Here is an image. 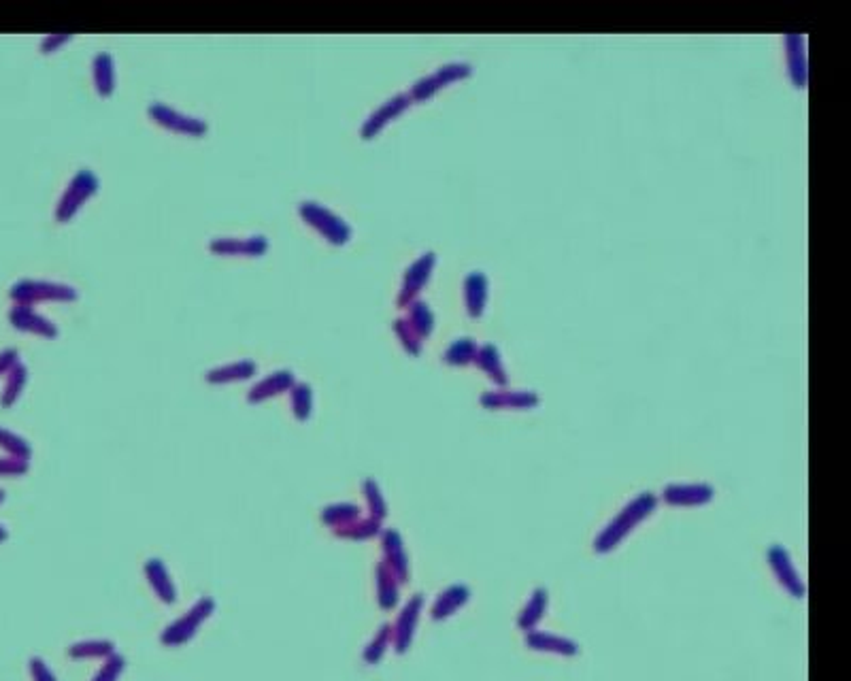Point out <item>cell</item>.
Wrapping results in <instances>:
<instances>
[{"label":"cell","mask_w":851,"mask_h":681,"mask_svg":"<svg viewBox=\"0 0 851 681\" xmlns=\"http://www.w3.org/2000/svg\"><path fill=\"white\" fill-rule=\"evenodd\" d=\"M215 601L211 596H203L192 605L184 616L173 620L165 630L160 632V643L165 648H181V645L190 643L192 638L198 635L203 624L215 613Z\"/></svg>","instance_id":"cell-1"},{"label":"cell","mask_w":851,"mask_h":681,"mask_svg":"<svg viewBox=\"0 0 851 681\" xmlns=\"http://www.w3.org/2000/svg\"><path fill=\"white\" fill-rule=\"evenodd\" d=\"M9 297L20 305L47 303V300H75L77 290L72 286L45 279H20L11 286Z\"/></svg>","instance_id":"cell-2"},{"label":"cell","mask_w":851,"mask_h":681,"mask_svg":"<svg viewBox=\"0 0 851 681\" xmlns=\"http://www.w3.org/2000/svg\"><path fill=\"white\" fill-rule=\"evenodd\" d=\"M96 190H99V177H96L90 168H81V171H77L75 177H72L69 185H66V190L62 192V196H60V201L56 204V220L66 222L69 218H72V215L77 213V209H80Z\"/></svg>","instance_id":"cell-3"},{"label":"cell","mask_w":851,"mask_h":681,"mask_svg":"<svg viewBox=\"0 0 851 681\" xmlns=\"http://www.w3.org/2000/svg\"><path fill=\"white\" fill-rule=\"evenodd\" d=\"M298 211L305 218L307 224L316 228L319 234H324L330 243H343V241H347L349 237L347 224L339 218V215H335L330 209H326L322 203L305 201V203H300Z\"/></svg>","instance_id":"cell-4"},{"label":"cell","mask_w":851,"mask_h":681,"mask_svg":"<svg viewBox=\"0 0 851 681\" xmlns=\"http://www.w3.org/2000/svg\"><path fill=\"white\" fill-rule=\"evenodd\" d=\"M421 609H424V596H411L404 602L396 622L392 624V648H394L396 654H407L409 648H411L421 618Z\"/></svg>","instance_id":"cell-5"},{"label":"cell","mask_w":851,"mask_h":681,"mask_svg":"<svg viewBox=\"0 0 851 681\" xmlns=\"http://www.w3.org/2000/svg\"><path fill=\"white\" fill-rule=\"evenodd\" d=\"M147 111L160 126H165V128L173 132H181V135H204L209 128L203 118L181 113L177 109H173V107L165 105V102H154V105H149Z\"/></svg>","instance_id":"cell-6"},{"label":"cell","mask_w":851,"mask_h":681,"mask_svg":"<svg viewBox=\"0 0 851 681\" xmlns=\"http://www.w3.org/2000/svg\"><path fill=\"white\" fill-rule=\"evenodd\" d=\"M11 326L22 330V333H30L36 336H45V339H56L58 326L43 313H39L33 305H20L15 303L9 311Z\"/></svg>","instance_id":"cell-7"},{"label":"cell","mask_w":851,"mask_h":681,"mask_svg":"<svg viewBox=\"0 0 851 681\" xmlns=\"http://www.w3.org/2000/svg\"><path fill=\"white\" fill-rule=\"evenodd\" d=\"M143 575L160 602H165V605H175L177 602V586H175L171 572H168V566L160 558H149L143 564Z\"/></svg>","instance_id":"cell-8"},{"label":"cell","mask_w":851,"mask_h":681,"mask_svg":"<svg viewBox=\"0 0 851 681\" xmlns=\"http://www.w3.org/2000/svg\"><path fill=\"white\" fill-rule=\"evenodd\" d=\"M296 383L294 373L289 369H279L275 373H270L260 382H256L251 385V390L247 392V401L258 405V402H264L269 399H275V396L283 394V392H289V388Z\"/></svg>","instance_id":"cell-9"},{"label":"cell","mask_w":851,"mask_h":681,"mask_svg":"<svg viewBox=\"0 0 851 681\" xmlns=\"http://www.w3.org/2000/svg\"><path fill=\"white\" fill-rule=\"evenodd\" d=\"M209 247L213 251H220V254L258 256L267 250L269 241L267 237H262V234H253V237H217L211 241Z\"/></svg>","instance_id":"cell-10"},{"label":"cell","mask_w":851,"mask_h":681,"mask_svg":"<svg viewBox=\"0 0 851 681\" xmlns=\"http://www.w3.org/2000/svg\"><path fill=\"white\" fill-rule=\"evenodd\" d=\"M382 544H383V553H385L383 564L388 566V569L392 571V575H394L398 582L404 583L409 580V563H407V556H404L401 536H398V533H394V530H385V533L382 534Z\"/></svg>","instance_id":"cell-11"},{"label":"cell","mask_w":851,"mask_h":681,"mask_svg":"<svg viewBox=\"0 0 851 681\" xmlns=\"http://www.w3.org/2000/svg\"><path fill=\"white\" fill-rule=\"evenodd\" d=\"M258 373V364L253 360H234V363H226L220 366H213V369L207 371V379L209 383H232V382H245V379H251Z\"/></svg>","instance_id":"cell-12"},{"label":"cell","mask_w":851,"mask_h":681,"mask_svg":"<svg viewBox=\"0 0 851 681\" xmlns=\"http://www.w3.org/2000/svg\"><path fill=\"white\" fill-rule=\"evenodd\" d=\"M526 643L536 652H549L560 656H575L579 652L577 643L571 638L553 635V632H541V630H528Z\"/></svg>","instance_id":"cell-13"},{"label":"cell","mask_w":851,"mask_h":681,"mask_svg":"<svg viewBox=\"0 0 851 681\" xmlns=\"http://www.w3.org/2000/svg\"><path fill=\"white\" fill-rule=\"evenodd\" d=\"M468 596H470V592H468L467 586H451V588L445 590V592H440L439 599L434 601V605L430 609L432 620L440 622V620L451 618L456 611H460V609L467 605Z\"/></svg>","instance_id":"cell-14"},{"label":"cell","mask_w":851,"mask_h":681,"mask_svg":"<svg viewBox=\"0 0 851 681\" xmlns=\"http://www.w3.org/2000/svg\"><path fill=\"white\" fill-rule=\"evenodd\" d=\"M375 586H377V602L383 611H390L401 601V582L392 575V571L383 563L375 569Z\"/></svg>","instance_id":"cell-15"},{"label":"cell","mask_w":851,"mask_h":681,"mask_svg":"<svg viewBox=\"0 0 851 681\" xmlns=\"http://www.w3.org/2000/svg\"><path fill=\"white\" fill-rule=\"evenodd\" d=\"M66 654L71 660H105L116 654V645L109 638H83V641L72 643Z\"/></svg>","instance_id":"cell-16"},{"label":"cell","mask_w":851,"mask_h":681,"mask_svg":"<svg viewBox=\"0 0 851 681\" xmlns=\"http://www.w3.org/2000/svg\"><path fill=\"white\" fill-rule=\"evenodd\" d=\"M5 377H7V379H5L3 394H0V405L14 407L17 402V399L22 396L24 388H26V383H28V369L22 363H17V364L11 366V371Z\"/></svg>","instance_id":"cell-17"},{"label":"cell","mask_w":851,"mask_h":681,"mask_svg":"<svg viewBox=\"0 0 851 681\" xmlns=\"http://www.w3.org/2000/svg\"><path fill=\"white\" fill-rule=\"evenodd\" d=\"M379 533H382V526H379V520H375V517H366V520L358 517V520L349 522L345 526L332 530V534L343 541H366Z\"/></svg>","instance_id":"cell-18"},{"label":"cell","mask_w":851,"mask_h":681,"mask_svg":"<svg viewBox=\"0 0 851 681\" xmlns=\"http://www.w3.org/2000/svg\"><path fill=\"white\" fill-rule=\"evenodd\" d=\"M319 517H322L324 526H328L330 530H336V528L345 526V524L349 522L358 520L360 509L355 507L354 503H332V505H326Z\"/></svg>","instance_id":"cell-19"},{"label":"cell","mask_w":851,"mask_h":681,"mask_svg":"<svg viewBox=\"0 0 851 681\" xmlns=\"http://www.w3.org/2000/svg\"><path fill=\"white\" fill-rule=\"evenodd\" d=\"M392 645V624H382L377 629L375 635H373L371 641L366 643L364 652H362V660L366 665H379L383 660V656L388 654Z\"/></svg>","instance_id":"cell-20"},{"label":"cell","mask_w":851,"mask_h":681,"mask_svg":"<svg viewBox=\"0 0 851 681\" xmlns=\"http://www.w3.org/2000/svg\"><path fill=\"white\" fill-rule=\"evenodd\" d=\"M94 83L102 96H109L116 88V69H113L111 53L100 52L94 58Z\"/></svg>","instance_id":"cell-21"},{"label":"cell","mask_w":851,"mask_h":681,"mask_svg":"<svg viewBox=\"0 0 851 681\" xmlns=\"http://www.w3.org/2000/svg\"><path fill=\"white\" fill-rule=\"evenodd\" d=\"M289 405L298 421H307L313 413V388L307 382H296L289 388Z\"/></svg>","instance_id":"cell-22"},{"label":"cell","mask_w":851,"mask_h":681,"mask_svg":"<svg viewBox=\"0 0 851 681\" xmlns=\"http://www.w3.org/2000/svg\"><path fill=\"white\" fill-rule=\"evenodd\" d=\"M545 609H547V594L543 592V590H536V592L530 596V601L526 602V607H524V611L520 613V620H517L520 629L534 630V626L541 622L543 616H545Z\"/></svg>","instance_id":"cell-23"},{"label":"cell","mask_w":851,"mask_h":681,"mask_svg":"<svg viewBox=\"0 0 851 681\" xmlns=\"http://www.w3.org/2000/svg\"><path fill=\"white\" fill-rule=\"evenodd\" d=\"M0 449L11 458H17V460H26V462H30V456H33V448H30V443L26 441V439L3 426H0Z\"/></svg>","instance_id":"cell-24"},{"label":"cell","mask_w":851,"mask_h":681,"mask_svg":"<svg viewBox=\"0 0 851 681\" xmlns=\"http://www.w3.org/2000/svg\"><path fill=\"white\" fill-rule=\"evenodd\" d=\"M124 671H126V658L122 654L116 652L109 656V658L102 660V665L99 671H96L92 681H119L122 679Z\"/></svg>","instance_id":"cell-25"},{"label":"cell","mask_w":851,"mask_h":681,"mask_svg":"<svg viewBox=\"0 0 851 681\" xmlns=\"http://www.w3.org/2000/svg\"><path fill=\"white\" fill-rule=\"evenodd\" d=\"M364 497H366L368 509H371L373 517H375V520H382V517L385 515V503H383L382 494H379L377 490L375 481H364Z\"/></svg>","instance_id":"cell-26"},{"label":"cell","mask_w":851,"mask_h":681,"mask_svg":"<svg viewBox=\"0 0 851 681\" xmlns=\"http://www.w3.org/2000/svg\"><path fill=\"white\" fill-rule=\"evenodd\" d=\"M28 473V462L11 456H0V478H22Z\"/></svg>","instance_id":"cell-27"},{"label":"cell","mask_w":851,"mask_h":681,"mask_svg":"<svg viewBox=\"0 0 851 681\" xmlns=\"http://www.w3.org/2000/svg\"><path fill=\"white\" fill-rule=\"evenodd\" d=\"M28 671H30V679L33 681H58V677L52 671V667L47 665L43 658H39V656L30 658Z\"/></svg>","instance_id":"cell-28"},{"label":"cell","mask_w":851,"mask_h":681,"mask_svg":"<svg viewBox=\"0 0 851 681\" xmlns=\"http://www.w3.org/2000/svg\"><path fill=\"white\" fill-rule=\"evenodd\" d=\"M20 363V354H17L15 347H7L0 352V377L7 375L11 371V366Z\"/></svg>","instance_id":"cell-29"},{"label":"cell","mask_w":851,"mask_h":681,"mask_svg":"<svg viewBox=\"0 0 851 681\" xmlns=\"http://www.w3.org/2000/svg\"><path fill=\"white\" fill-rule=\"evenodd\" d=\"M66 39H71V34H66V33L60 34V33H58L56 37H47V39H43V43H41V47H43V50H52L53 45H60V43H64Z\"/></svg>","instance_id":"cell-30"},{"label":"cell","mask_w":851,"mask_h":681,"mask_svg":"<svg viewBox=\"0 0 851 681\" xmlns=\"http://www.w3.org/2000/svg\"><path fill=\"white\" fill-rule=\"evenodd\" d=\"M9 539V533H7V528L5 526H0V544H5V541Z\"/></svg>","instance_id":"cell-31"},{"label":"cell","mask_w":851,"mask_h":681,"mask_svg":"<svg viewBox=\"0 0 851 681\" xmlns=\"http://www.w3.org/2000/svg\"><path fill=\"white\" fill-rule=\"evenodd\" d=\"M3 500H5V492L0 490V503H3Z\"/></svg>","instance_id":"cell-32"}]
</instances>
